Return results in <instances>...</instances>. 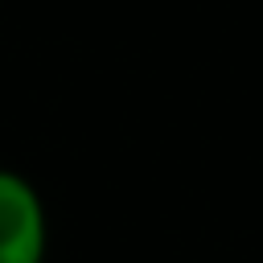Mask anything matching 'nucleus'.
I'll return each mask as SVG.
<instances>
[{
    "instance_id": "obj_1",
    "label": "nucleus",
    "mask_w": 263,
    "mask_h": 263,
    "mask_svg": "<svg viewBox=\"0 0 263 263\" xmlns=\"http://www.w3.org/2000/svg\"><path fill=\"white\" fill-rule=\"evenodd\" d=\"M49 259V210L33 177L0 164V263Z\"/></svg>"
}]
</instances>
